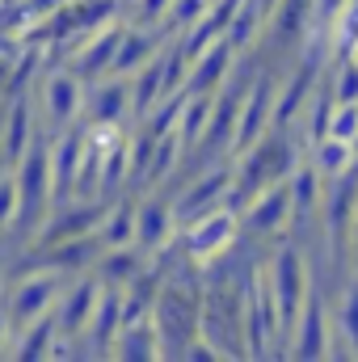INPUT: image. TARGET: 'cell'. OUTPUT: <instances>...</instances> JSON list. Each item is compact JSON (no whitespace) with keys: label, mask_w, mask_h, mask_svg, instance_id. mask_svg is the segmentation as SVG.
I'll use <instances>...</instances> for the list:
<instances>
[{"label":"cell","mask_w":358,"mask_h":362,"mask_svg":"<svg viewBox=\"0 0 358 362\" xmlns=\"http://www.w3.org/2000/svg\"><path fill=\"white\" fill-rule=\"evenodd\" d=\"M266 282H270V291H274V303H278L282 337H291L295 325H299V312H304V303H308V295H312V278H308V266H304L299 249H291V245L278 249Z\"/></svg>","instance_id":"6da1fadb"},{"label":"cell","mask_w":358,"mask_h":362,"mask_svg":"<svg viewBox=\"0 0 358 362\" xmlns=\"http://www.w3.org/2000/svg\"><path fill=\"white\" fill-rule=\"evenodd\" d=\"M241 211H232V206H211L207 215H198V219H190V228L181 232V253L194 262V266H211V262H219V253L236 240V228H241V219H236Z\"/></svg>","instance_id":"7a4b0ae2"},{"label":"cell","mask_w":358,"mask_h":362,"mask_svg":"<svg viewBox=\"0 0 358 362\" xmlns=\"http://www.w3.org/2000/svg\"><path fill=\"white\" fill-rule=\"evenodd\" d=\"M38 97H42V114H47L51 131H64L76 118H85V85H81V76L72 68L47 72L42 85H38Z\"/></svg>","instance_id":"3957f363"},{"label":"cell","mask_w":358,"mask_h":362,"mask_svg":"<svg viewBox=\"0 0 358 362\" xmlns=\"http://www.w3.org/2000/svg\"><path fill=\"white\" fill-rule=\"evenodd\" d=\"M59 278L51 270H38V274H25L17 286H13V299H8V320H13V333H21V329H30L34 320H42L59 299Z\"/></svg>","instance_id":"277c9868"},{"label":"cell","mask_w":358,"mask_h":362,"mask_svg":"<svg viewBox=\"0 0 358 362\" xmlns=\"http://www.w3.org/2000/svg\"><path fill=\"white\" fill-rule=\"evenodd\" d=\"M274 101H278V85L274 76H258L253 89L245 97V110H241V122H236V139H232V152L245 156L270 127H274Z\"/></svg>","instance_id":"5b68a950"},{"label":"cell","mask_w":358,"mask_h":362,"mask_svg":"<svg viewBox=\"0 0 358 362\" xmlns=\"http://www.w3.org/2000/svg\"><path fill=\"white\" fill-rule=\"evenodd\" d=\"M178 223H181L178 202H169V198H144L139 211H135V245L144 253H161L173 240Z\"/></svg>","instance_id":"8992f818"},{"label":"cell","mask_w":358,"mask_h":362,"mask_svg":"<svg viewBox=\"0 0 358 362\" xmlns=\"http://www.w3.org/2000/svg\"><path fill=\"white\" fill-rule=\"evenodd\" d=\"M122 34H127L122 21H101V25H97V38H85V47L76 51L72 72H76L81 81H101L105 72H114V55H118Z\"/></svg>","instance_id":"52a82bcc"},{"label":"cell","mask_w":358,"mask_h":362,"mask_svg":"<svg viewBox=\"0 0 358 362\" xmlns=\"http://www.w3.org/2000/svg\"><path fill=\"white\" fill-rule=\"evenodd\" d=\"M232 55H236V47L228 42V38H215L194 64L198 68H190V81L181 85L185 97H207V93H219V85L228 81V72H232Z\"/></svg>","instance_id":"ba28073f"},{"label":"cell","mask_w":358,"mask_h":362,"mask_svg":"<svg viewBox=\"0 0 358 362\" xmlns=\"http://www.w3.org/2000/svg\"><path fill=\"white\" fill-rule=\"evenodd\" d=\"M97 295H101V278H81V282L55 303V329H59V337H81V333L89 329Z\"/></svg>","instance_id":"9c48e42d"},{"label":"cell","mask_w":358,"mask_h":362,"mask_svg":"<svg viewBox=\"0 0 358 362\" xmlns=\"http://www.w3.org/2000/svg\"><path fill=\"white\" fill-rule=\"evenodd\" d=\"M287 219H291V185H287V177L274 181V185H266V189L249 202V211H245V223H249L253 236L282 232Z\"/></svg>","instance_id":"30bf717a"},{"label":"cell","mask_w":358,"mask_h":362,"mask_svg":"<svg viewBox=\"0 0 358 362\" xmlns=\"http://www.w3.org/2000/svg\"><path fill=\"white\" fill-rule=\"evenodd\" d=\"M131 110V81L110 72L105 81L93 85V97H85V118L89 122H118Z\"/></svg>","instance_id":"8fae6325"},{"label":"cell","mask_w":358,"mask_h":362,"mask_svg":"<svg viewBox=\"0 0 358 362\" xmlns=\"http://www.w3.org/2000/svg\"><path fill=\"white\" fill-rule=\"evenodd\" d=\"M30 97L25 93H17L13 101H8V122H4V131H0V144H4V156L8 160H21L25 156V148H30Z\"/></svg>","instance_id":"7c38bea8"},{"label":"cell","mask_w":358,"mask_h":362,"mask_svg":"<svg viewBox=\"0 0 358 362\" xmlns=\"http://www.w3.org/2000/svg\"><path fill=\"white\" fill-rule=\"evenodd\" d=\"M299 358H321L325 354V312H321V295L312 291L304 312H299V346H295Z\"/></svg>","instance_id":"4fadbf2b"},{"label":"cell","mask_w":358,"mask_h":362,"mask_svg":"<svg viewBox=\"0 0 358 362\" xmlns=\"http://www.w3.org/2000/svg\"><path fill=\"white\" fill-rule=\"evenodd\" d=\"M135 211H139V202L110 206V211L101 215V223H97V240H101L105 249H114V245H135Z\"/></svg>","instance_id":"5bb4252c"},{"label":"cell","mask_w":358,"mask_h":362,"mask_svg":"<svg viewBox=\"0 0 358 362\" xmlns=\"http://www.w3.org/2000/svg\"><path fill=\"white\" fill-rule=\"evenodd\" d=\"M97 266H101V270H97L101 274V286H118V291L144 270V266H139V253H135L131 245H114V249H105V257H101Z\"/></svg>","instance_id":"9a60e30c"},{"label":"cell","mask_w":358,"mask_h":362,"mask_svg":"<svg viewBox=\"0 0 358 362\" xmlns=\"http://www.w3.org/2000/svg\"><path fill=\"white\" fill-rule=\"evenodd\" d=\"M333 55H358V0H346L333 17Z\"/></svg>","instance_id":"2e32d148"},{"label":"cell","mask_w":358,"mask_h":362,"mask_svg":"<svg viewBox=\"0 0 358 362\" xmlns=\"http://www.w3.org/2000/svg\"><path fill=\"white\" fill-rule=\"evenodd\" d=\"M337 333L350 341V354H358V282H350V291L342 299V325H337Z\"/></svg>","instance_id":"e0dca14e"},{"label":"cell","mask_w":358,"mask_h":362,"mask_svg":"<svg viewBox=\"0 0 358 362\" xmlns=\"http://www.w3.org/2000/svg\"><path fill=\"white\" fill-rule=\"evenodd\" d=\"M17 219V177H0V223Z\"/></svg>","instance_id":"ac0fdd59"},{"label":"cell","mask_w":358,"mask_h":362,"mask_svg":"<svg viewBox=\"0 0 358 362\" xmlns=\"http://www.w3.org/2000/svg\"><path fill=\"white\" fill-rule=\"evenodd\" d=\"M135 8H139V25H148V21H161V17H169L173 0H135Z\"/></svg>","instance_id":"d6986e66"},{"label":"cell","mask_w":358,"mask_h":362,"mask_svg":"<svg viewBox=\"0 0 358 362\" xmlns=\"http://www.w3.org/2000/svg\"><path fill=\"white\" fill-rule=\"evenodd\" d=\"M8 337H17V333H13V320H8V312L0 308V350H4V341H8Z\"/></svg>","instance_id":"ffe728a7"},{"label":"cell","mask_w":358,"mask_h":362,"mask_svg":"<svg viewBox=\"0 0 358 362\" xmlns=\"http://www.w3.org/2000/svg\"><path fill=\"white\" fill-rule=\"evenodd\" d=\"M0 8H4V0H0Z\"/></svg>","instance_id":"44dd1931"}]
</instances>
